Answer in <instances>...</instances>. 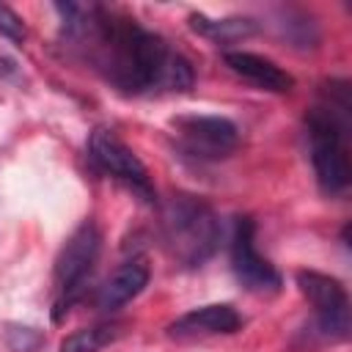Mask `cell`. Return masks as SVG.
Masks as SVG:
<instances>
[{
	"instance_id": "cell-1",
	"label": "cell",
	"mask_w": 352,
	"mask_h": 352,
	"mask_svg": "<svg viewBox=\"0 0 352 352\" xmlns=\"http://www.w3.org/2000/svg\"><path fill=\"white\" fill-rule=\"evenodd\" d=\"M66 47L124 94H168L192 85V66L132 16L88 3H58Z\"/></svg>"
},
{
	"instance_id": "cell-2",
	"label": "cell",
	"mask_w": 352,
	"mask_h": 352,
	"mask_svg": "<svg viewBox=\"0 0 352 352\" xmlns=\"http://www.w3.org/2000/svg\"><path fill=\"white\" fill-rule=\"evenodd\" d=\"M349 85L346 82H330L324 91V104L314 107L305 116V132H308V148L311 162L319 187L327 195H338L349 187Z\"/></svg>"
},
{
	"instance_id": "cell-3",
	"label": "cell",
	"mask_w": 352,
	"mask_h": 352,
	"mask_svg": "<svg viewBox=\"0 0 352 352\" xmlns=\"http://www.w3.org/2000/svg\"><path fill=\"white\" fill-rule=\"evenodd\" d=\"M162 242L184 267H201L220 242V223L209 204L192 195H173L162 206Z\"/></svg>"
},
{
	"instance_id": "cell-4",
	"label": "cell",
	"mask_w": 352,
	"mask_h": 352,
	"mask_svg": "<svg viewBox=\"0 0 352 352\" xmlns=\"http://www.w3.org/2000/svg\"><path fill=\"white\" fill-rule=\"evenodd\" d=\"M99 248L102 236L94 223H82L60 248L55 258V322H60L63 314L82 297L85 283L96 267Z\"/></svg>"
},
{
	"instance_id": "cell-5",
	"label": "cell",
	"mask_w": 352,
	"mask_h": 352,
	"mask_svg": "<svg viewBox=\"0 0 352 352\" xmlns=\"http://www.w3.org/2000/svg\"><path fill=\"white\" fill-rule=\"evenodd\" d=\"M88 154H91L94 165L102 173L124 182L146 204H154V187L148 182L146 165L140 162V157L113 129H94L91 132V140H88Z\"/></svg>"
},
{
	"instance_id": "cell-6",
	"label": "cell",
	"mask_w": 352,
	"mask_h": 352,
	"mask_svg": "<svg viewBox=\"0 0 352 352\" xmlns=\"http://www.w3.org/2000/svg\"><path fill=\"white\" fill-rule=\"evenodd\" d=\"M297 286L302 297L311 302L316 314V324L327 338H346L349 336V297L338 278H330L316 270H300Z\"/></svg>"
},
{
	"instance_id": "cell-7",
	"label": "cell",
	"mask_w": 352,
	"mask_h": 352,
	"mask_svg": "<svg viewBox=\"0 0 352 352\" xmlns=\"http://www.w3.org/2000/svg\"><path fill=\"white\" fill-rule=\"evenodd\" d=\"M173 129L182 151L195 160H223L239 143L234 121L223 116H179L173 118Z\"/></svg>"
},
{
	"instance_id": "cell-8",
	"label": "cell",
	"mask_w": 352,
	"mask_h": 352,
	"mask_svg": "<svg viewBox=\"0 0 352 352\" xmlns=\"http://www.w3.org/2000/svg\"><path fill=\"white\" fill-rule=\"evenodd\" d=\"M231 264L239 283L253 294H275L280 289V272L256 250V223L236 217L231 236Z\"/></svg>"
},
{
	"instance_id": "cell-9",
	"label": "cell",
	"mask_w": 352,
	"mask_h": 352,
	"mask_svg": "<svg viewBox=\"0 0 352 352\" xmlns=\"http://www.w3.org/2000/svg\"><path fill=\"white\" fill-rule=\"evenodd\" d=\"M239 327H242V316L234 305L212 302V305H201L182 314L176 322L168 324V336L184 341V338H204V336H228V333H236Z\"/></svg>"
},
{
	"instance_id": "cell-10",
	"label": "cell",
	"mask_w": 352,
	"mask_h": 352,
	"mask_svg": "<svg viewBox=\"0 0 352 352\" xmlns=\"http://www.w3.org/2000/svg\"><path fill=\"white\" fill-rule=\"evenodd\" d=\"M226 66L234 74H239L242 80L261 88V91L286 94V91L294 88V77L286 69H280L275 60H270L264 55H256V52H242V50L226 52Z\"/></svg>"
},
{
	"instance_id": "cell-11",
	"label": "cell",
	"mask_w": 352,
	"mask_h": 352,
	"mask_svg": "<svg viewBox=\"0 0 352 352\" xmlns=\"http://www.w3.org/2000/svg\"><path fill=\"white\" fill-rule=\"evenodd\" d=\"M146 283H148V267H146V261H140V258L124 261V264L102 283V289H99V294H96V302H99V308H104V311H116V308H121L124 302H129L132 297H138V294L146 289Z\"/></svg>"
},
{
	"instance_id": "cell-12",
	"label": "cell",
	"mask_w": 352,
	"mask_h": 352,
	"mask_svg": "<svg viewBox=\"0 0 352 352\" xmlns=\"http://www.w3.org/2000/svg\"><path fill=\"white\" fill-rule=\"evenodd\" d=\"M190 25L195 33L214 38V41H234V38H245L256 33V22L245 19V16H231V19H209L204 14H192Z\"/></svg>"
},
{
	"instance_id": "cell-13",
	"label": "cell",
	"mask_w": 352,
	"mask_h": 352,
	"mask_svg": "<svg viewBox=\"0 0 352 352\" xmlns=\"http://www.w3.org/2000/svg\"><path fill=\"white\" fill-rule=\"evenodd\" d=\"M118 327L116 324H94L74 330L60 341V352H102L110 341H116Z\"/></svg>"
},
{
	"instance_id": "cell-14",
	"label": "cell",
	"mask_w": 352,
	"mask_h": 352,
	"mask_svg": "<svg viewBox=\"0 0 352 352\" xmlns=\"http://www.w3.org/2000/svg\"><path fill=\"white\" fill-rule=\"evenodd\" d=\"M0 36H6L11 41H22L25 38V25L8 6H0Z\"/></svg>"
}]
</instances>
